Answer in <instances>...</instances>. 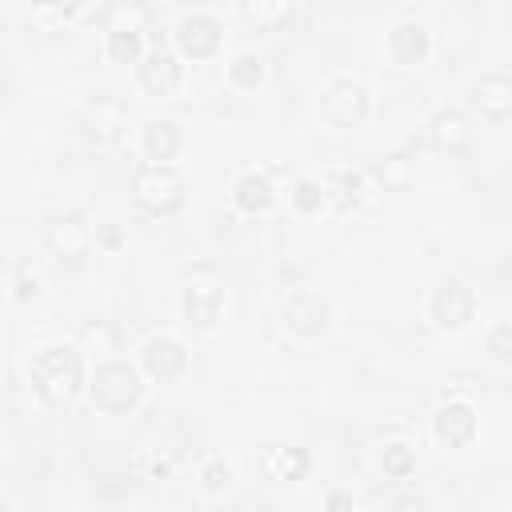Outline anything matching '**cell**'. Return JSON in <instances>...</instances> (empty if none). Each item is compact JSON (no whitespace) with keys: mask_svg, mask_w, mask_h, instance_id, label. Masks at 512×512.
Returning a JSON list of instances; mask_svg holds the SVG:
<instances>
[{"mask_svg":"<svg viewBox=\"0 0 512 512\" xmlns=\"http://www.w3.org/2000/svg\"><path fill=\"white\" fill-rule=\"evenodd\" d=\"M84 384V360L72 344H48L32 356V388L48 404H68Z\"/></svg>","mask_w":512,"mask_h":512,"instance_id":"cell-1","label":"cell"},{"mask_svg":"<svg viewBox=\"0 0 512 512\" xmlns=\"http://www.w3.org/2000/svg\"><path fill=\"white\" fill-rule=\"evenodd\" d=\"M88 392H92V404H96L100 412L120 416V412L136 408V400L144 396V384H140V372H136L132 364L112 360V364H100V368H96Z\"/></svg>","mask_w":512,"mask_h":512,"instance_id":"cell-2","label":"cell"},{"mask_svg":"<svg viewBox=\"0 0 512 512\" xmlns=\"http://www.w3.org/2000/svg\"><path fill=\"white\" fill-rule=\"evenodd\" d=\"M132 192H136L140 208L164 216V212H176L184 204V176L172 164H144L132 180Z\"/></svg>","mask_w":512,"mask_h":512,"instance_id":"cell-3","label":"cell"},{"mask_svg":"<svg viewBox=\"0 0 512 512\" xmlns=\"http://www.w3.org/2000/svg\"><path fill=\"white\" fill-rule=\"evenodd\" d=\"M320 116L332 128H352L368 116V88L360 80H336L320 96Z\"/></svg>","mask_w":512,"mask_h":512,"instance_id":"cell-4","label":"cell"},{"mask_svg":"<svg viewBox=\"0 0 512 512\" xmlns=\"http://www.w3.org/2000/svg\"><path fill=\"white\" fill-rule=\"evenodd\" d=\"M180 308H184V320L196 324V328H212L220 320V308H224V288L212 272H200L188 280L184 296H180Z\"/></svg>","mask_w":512,"mask_h":512,"instance_id":"cell-5","label":"cell"},{"mask_svg":"<svg viewBox=\"0 0 512 512\" xmlns=\"http://www.w3.org/2000/svg\"><path fill=\"white\" fill-rule=\"evenodd\" d=\"M476 312V296L460 280H440L432 292V320L440 328H464Z\"/></svg>","mask_w":512,"mask_h":512,"instance_id":"cell-6","label":"cell"},{"mask_svg":"<svg viewBox=\"0 0 512 512\" xmlns=\"http://www.w3.org/2000/svg\"><path fill=\"white\" fill-rule=\"evenodd\" d=\"M44 244L56 260H80L88 252V228L76 216H56L44 228Z\"/></svg>","mask_w":512,"mask_h":512,"instance_id":"cell-7","label":"cell"},{"mask_svg":"<svg viewBox=\"0 0 512 512\" xmlns=\"http://www.w3.org/2000/svg\"><path fill=\"white\" fill-rule=\"evenodd\" d=\"M184 364H188V356H184V348H180L172 336H152V340L144 344V372H148L156 384L176 380V376L184 372Z\"/></svg>","mask_w":512,"mask_h":512,"instance_id":"cell-8","label":"cell"},{"mask_svg":"<svg viewBox=\"0 0 512 512\" xmlns=\"http://www.w3.org/2000/svg\"><path fill=\"white\" fill-rule=\"evenodd\" d=\"M284 324H288L296 336H320L324 324H328V304H324L316 292H296V296L284 304Z\"/></svg>","mask_w":512,"mask_h":512,"instance_id":"cell-9","label":"cell"},{"mask_svg":"<svg viewBox=\"0 0 512 512\" xmlns=\"http://www.w3.org/2000/svg\"><path fill=\"white\" fill-rule=\"evenodd\" d=\"M432 428H436V440H440V444H448V448H464V444L476 436V412H472L468 404L452 400V404H444V408L436 412Z\"/></svg>","mask_w":512,"mask_h":512,"instance_id":"cell-10","label":"cell"},{"mask_svg":"<svg viewBox=\"0 0 512 512\" xmlns=\"http://www.w3.org/2000/svg\"><path fill=\"white\" fill-rule=\"evenodd\" d=\"M176 40L184 48V56L192 60H204L220 48V24L212 16H184L180 28H176Z\"/></svg>","mask_w":512,"mask_h":512,"instance_id":"cell-11","label":"cell"},{"mask_svg":"<svg viewBox=\"0 0 512 512\" xmlns=\"http://www.w3.org/2000/svg\"><path fill=\"white\" fill-rule=\"evenodd\" d=\"M140 88L152 96H172L180 88V64L168 52H152L140 60Z\"/></svg>","mask_w":512,"mask_h":512,"instance_id":"cell-12","label":"cell"},{"mask_svg":"<svg viewBox=\"0 0 512 512\" xmlns=\"http://www.w3.org/2000/svg\"><path fill=\"white\" fill-rule=\"evenodd\" d=\"M472 104L480 108V116H488V120H504L508 112H512V84H508V76H480L476 84H472Z\"/></svg>","mask_w":512,"mask_h":512,"instance_id":"cell-13","label":"cell"},{"mask_svg":"<svg viewBox=\"0 0 512 512\" xmlns=\"http://www.w3.org/2000/svg\"><path fill=\"white\" fill-rule=\"evenodd\" d=\"M388 48H392V56H396L400 64H424L432 40H428V28H424V24L404 20V24H396V28L388 32Z\"/></svg>","mask_w":512,"mask_h":512,"instance_id":"cell-14","label":"cell"},{"mask_svg":"<svg viewBox=\"0 0 512 512\" xmlns=\"http://www.w3.org/2000/svg\"><path fill=\"white\" fill-rule=\"evenodd\" d=\"M84 124H88V132H92L96 140H116V136L124 132V124H128V112H124L120 100L96 96V100L88 104V112H84Z\"/></svg>","mask_w":512,"mask_h":512,"instance_id":"cell-15","label":"cell"},{"mask_svg":"<svg viewBox=\"0 0 512 512\" xmlns=\"http://www.w3.org/2000/svg\"><path fill=\"white\" fill-rule=\"evenodd\" d=\"M260 468H264L268 480L288 484V480H300V476L308 472V456H304L300 448H280V444H272V448H264Z\"/></svg>","mask_w":512,"mask_h":512,"instance_id":"cell-16","label":"cell"},{"mask_svg":"<svg viewBox=\"0 0 512 512\" xmlns=\"http://www.w3.org/2000/svg\"><path fill=\"white\" fill-rule=\"evenodd\" d=\"M240 12L248 28L256 32H280L292 16V0H240Z\"/></svg>","mask_w":512,"mask_h":512,"instance_id":"cell-17","label":"cell"},{"mask_svg":"<svg viewBox=\"0 0 512 512\" xmlns=\"http://www.w3.org/2000/svg\"><path fill=\"white\" fill-rule=\"evenodd\" d=\"M468 140H472V128H468V116L464 112H440L436 120H432V144L436 148H444V152H464L468 148Z\"/></svg>","mask_w":512,"mask_h":512,"instance_id":"cell-18","label":"cell"},{"mask_svg":"<svg viewBox=\"0 0 512 512\" xmlns=\"http://www.w3.org/2000/svg\"><path fill=\"white\" fill-rule=\"evenodd\" d=\"M180 152V128L172 120H152L144 124V156L152 164H168Z\"/></svg>","mask_w":512,"mask_h":512,"instance_id":"cell-19","label":"cell"},{"mask_svg":"<svg viewBox=\"0 0 512 512\" xmlns=\"http://www.w3.org/2000/svg\"><path fill=\"white\" fill-rule=\"evenodd\" d=\"M236 204L244 208V212H268L272 208V184H268V176H260V172H244L240 180H236Z\"/></svg>","mask_w":512,"mask_h":512,"instance_id":"cell-20","label":"cell"},{"mask_svg":"<svg viewBox=\"0 0 512 512\" xmlns=\"http://www.w3.org/2000/svg\"><path fill=\"white\" fill-rule=\"evenodd\" d=\"M108 56L116 64H136L140 60V32L136 28H112L108 32Z\"/></svg>","mask_w":512,"mask_h":512,"instance_id":"cell-21","label":"cell"},{"mask_svg":"<svg viewBox=\"0 0 512 512\" xmlns=\"http://www.w3.org/2000/svg\"><path fill=\"white\" fill-rule=\"evenodd\" d=\"M228 76H232L236 88H256V84L264 80V60L252 56V52H240V56L228 64Z\"/></svg>","mask_w":512,"mask_h":512,"instance_id":"cell-22","label":"cell"},{"mask_svg":"<svg viewBox=\"0 0 512 512\" xmlns=\"http://www.w3.org/2000/svg\"><path fill=\"white\" fill-rule=\"evenodd\" d=\"M412 468H416V452H412L408 444H388V448H384V472H388V476L400 480V476H408Z\"/></svg>","mask_w":512,"mask_h":512,"instance_id":"cell-23","label":"cell"},{"mask_svg":"<svg viewBox=\"0 0 512 512\" xmlns=\"http://www.w3.org/2000/svg\"><path fill=\"white\" fill-rule=\"evenodd\" d=\"M292 204H296L300 212H320V204H324V192H320V184H312V180H300V184L292 188Z\"/></svg>","mask_w":512,"mask_h":512,"instance_id":"cell-24","label":"cell"},{"mask_svg":"<svg viewBox=\"0 0 512 512\" xmlns=\"http://www.w3.org/2000/svg\"><path fill=\"white\" fill-rule=\"evenodd\" d=\"M200 480H204V488H208V492H224V488L232 484V472H228V464L212 460V464L200 472Z\"/></svg>","mask_w":512,"mask_h":512,"instance_id":"cell-25","label":"cell"},{"mask_svg":"<svg viewBox=\"0 0 512 512\" xmlns=\"http://www.w3.org/2000/svg\"><path fill=\"white\" fill-rule=\"evenodd\" d=\"M488 348H492V356L508 360L512 356V324H496L492 336H488Z\"/></svg>","mask_w":512,"mask_h":512,"instance_id":"cell-26","label":"cell"},{"mask_svg":"<svg viewBox=\"0 0 512 512\" xmlns=\"http://www.w3.org/2000/svg\"><path fill=\"white\" fill-rule=\"evenodd\" d=\"M36 8H56V12H76L80 0H32Z\"/></svg>","mask_w":512,"mask_h":512,"instance_id":"cell-27","label":"cell"},{"mask_svg":"<svg viewBox=\"0 0 512 512\" xmlns=\"http://www.w3.org/2000/svg\"><path fill=\"white\" fill-rule=\"evenodd\" d=\"M100 240H104L108 248H116V244H120V228H116V224H104V228H100Z\"/></svg>","mask_w":512,"mask_h":512,"instance_id":"cell-28","label":"cell"},{"mask_svg":"<svg viewBox=\"0 0 512 512\" xmlns=\"http://www.w3.org/2000/svg\"><path fill=\"white\" fill-rule=\"evenodd\" d=\"M328 508H352V496H344V492H332V496H328Z\"/></svg>","mask_w":512,"mask_h":512,"instance_id":"cell-29","label":"cell"}]
</instances>
